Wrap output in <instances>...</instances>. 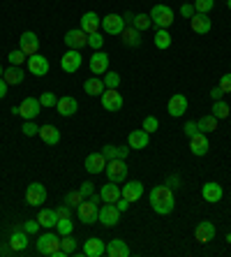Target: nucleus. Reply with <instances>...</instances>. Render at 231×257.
<instances>
[{"label": "nucleus", "instance_id": "obj_7", "mask_svg": "<svg viewBox=\"0 0 231 257\" xmlns=\"http://www.w3.org/2000/svg\"><path fill=\"white\" fill-rule=\"evenodd\" d=\"M97 220H100L104 227H113V225H118V220H120L118 206H116V204L104 202V206H102L100 213H97Z\"/></svg>", "mask_w": 231, "mask_h": 257}, {"label": "nucleus", "instance_id": "obj_26", "mask_svg": "<svg viewBox=\"0 0 231 257\" xmlns=\"http://www.w3.org/2000/svg\"><path fill=\"white\" fill-rule=\"evenodd\" d=\"M37 137L47 144V146H56V144H60V130L56 125H40Z\"/></svg>", "mask_w": 231, "mask_h": 257}, {"label": "nucleus", "instance_id": "obj_50", "mask_svg": "<svg viewBox=\"0 0 231 257\" xmlns=\"http://www.w3.org/2000/svg\"><path fill=\"white\" fill-rule=\"evenodd\" d=\"M21 130H24V135H26V137H35L37 132H40V125H35L33 120H26V123H24V127H21Z\"/></svg>", "mask_w": 231, "mask_h": 257}, {"label": "nucleus", "instance_id": "obj_49", "mask_svg": "<svg viewBox=\"0 0 231 257\" xmlns=\"http://www.w3.org/2000/svg\"><path fill=\"white\" fill-rule=\"evenodd\" d=\"M79 192L83 195V199H88V197H93V195H95V186H93L90 181H83L81 188H79Z\"/></svg>", "mask_w": 231, "mask_h": 257}, {"label": "nucleus", "instance_id": "obj_15", "mask_svg": "<svg viewBox=\"0 0 231 257\" xmlns=\"http://www.w3.org/2000/svg\"><path fill=\"white\" fill-rule=\"evenodd\" d=\"M201 197L206 199L208 204H217V202H222V197H224V190H222L219 183L208 181V183H203L201 186Z\"/></svg>", "mask_w": 231, "mask_h": 257}, {"label": "nucleus", "instance_id": "obj_59", "mask_svg": "<svg viewBox=\"0 0 231 257\" xmlns=\"http://www.w3.org/2000/svg\"><path fill=\"white\" fill-rule=\"evenodd\" d=\"M7 88H10V86H7V81L3 77H0V100H3V97L7 95Z\"/></svg>", "mask_w": 231, "mask_h": 257}, {"label": "nucleus", "instance_id": "obj_38", "mask_svg": "<svg viewBox=\"0 0 231 257\" xmlns=\"http://www.w3.org/2000/svg\"><path fill=\"white\" fill-rule=\"evenodd\" d=\"M130 26H134L139 33H143V30H148L153 26V19H150V14H134Z\"/></svg>", "mask_w": 231, "mask_h": 257}, {"label": "nucleus", "instance_id": "obj_28", "mask_svg": "<svg viewBox=\"0 0 231 257\" xmlns=\"http://www.w3.org/2000/svg\"><path fill=\"white\" fill-rule=\"evenodd\" d=\"M190 28L194 30L196 35H206L208 30L213 28V24H210V19H208V14H199V12H196L194 17L190 19Z\"/></svg>", "mask_w": 231, "mask_h": 257}, {"label": "nucleus", "instance_id": "obj_39", "mask_svg": "<svg viewBox=\"0 0 231 257\" xmlns=\"http://www.w3.org/2000/svg\"><path fill=\"white\" fill-rule=\"evenodd\" d=\"M60 248H63V252H65V257H67V255H74V252L79 250V243L72 234H67V236H60Z\"/></svg>", "mask_w": 231, "mask_h": 257}, {"label": "nucleus", "instance_id": "obj_47", "mask_svg": "<svg viewBox=\"0 0 231 257\" xmlns=\"http://www.w3.org/2000/svg\"><path fill=\"white\" fill-rule=\"evenodd\" d=\"M88 47L95 49V51H100V49L104 47V37L100 35V30H97V33H93V35H88Z\"/></svg>", "mask_w": 231, "mask_h": 257}, {"label": "nucleus", "instance_id": "obj_20", "mask_svg": "<svg viewBox=\"0 0 231 257\" xmlns=\"http://www.w3.org/2000/svg\"><path fill=\"white\" fill-rule=\"evenodd\" d=\"M215 225L210 220H203V222H199L196 225V229H194V239L199 241V243H210V241L215 239Z\"/></svg>", "mask_w": 231, "mask_h": 257}, {"label": "nucleus", "instance_id": "obj_14", "mask_svg": "<svg viewBox=\"0 0 231 257\" xmlns=\"http://www.w3.org/2000/svg\"><path fill=\"white\" fill-rule=\"evenodd\" d=\"M49 60L44 58L42 54H33V56H28V70H30V74H35V77H47L49 74Z\"/></svg>", "mask_w": 231, "mask_h": 257}, {"label": "nucleus", "instance_id": "obj_8", "mask_svg": "<svg viewBox=\"0 0 231 257\" xmlns=\"http://www.w3.org/2000/svg\"><path fill=\"white\" fill-rule=\"evenodd\" d=\"M40 111H42L40 97H26V100L19 104V116H24V120H35Z\"/></svg>", "mask_w": 231, "mask_h": 257}, {"label": "nucleus", "instance_id": "obj_53", "mask_svg": "<svg viewBox=\"0 0 231 257\" xmlns=\"http://www.w3.org/2000/svg\"><path fill=\"white\" fill-rule=\"evenodd\" d=\"M40 227H42V225H40L37 220H26V222H24V229H26L28 234H37V232H40Z\"/></svg>", "mask_w": 231, "mask_h": 257}, {"label": "nucleus", "instance_id": "obj_34", "mask_svg": "<svg viewBox=\"0 0 231 257\" xmlns=\"http://www.w3.org/2000/svg\"><path fill=\"white\" fill-rule=\"evenodd\" d=\"M83 90H86L88 95L97 97V95H102V93L107 90V86H104V81H102L100 77H90V79H86V81H83Z\"/></svg>", "mask_w": 231, "mask_h": 257}, {"label": "nucleus", "instance_id": "obj_60", "mask_svg": "<svg viewBox=\"0 0 231 257\" xmlns=\"http://www.w3.org/2000/svg\"><path fill=\"white\" fill-rule=\"evenodd\" d=\"M226 7H229V10H231V0H226Z\"/></svg>", "mask_w": 231, "mask_h": 257}, {"label": "nucleus", "instance_id": "obj_23", "mask_svg": "<svg viewBox=\"0 0 231 257\" xmlns=\"http://www.w3.org/2000/svg\"><path fill=\"white\" fill-rule=\"evenodd\" d=\"M90 72H93V74H104V72L109 70V56L104 54V51H95V54L90 56Z\"/></svg>", "mask_w": 231, "mask_h": 257}, {"label": "nucleus", "instance_id": "obj_37", "mask_svg": "<svg viewBox=\"0 0 231 257\" xmlns=\"http://www.w3.org/2000/svg\"><path fill=\"white\" fill-rule=\"evenodd\" d=\"M210 114H213L217 120H219V118H229L231 109H229V104H226L224 100H215L213 107H210Z\"/></svg>", "mask_w": 231, "mask_h": 257}, {"label": "nucleus", "instance_id": "obj_17", "mask_svg": "<svg viewBox=\"0 0 231 257\" xmlns=\"http://www.w3.org/2000/svg\"><path fill=\"white\" fill-rule=\"evenodd\" d=\"M28 236L30 234L26 232L24 227H14L12 234H10V248H12L14 252H24L26 248H28Z\"/></svg>", "mask_w": 231, "mask_h": 257}, {"label": "nucleus", "instance_id": "obj_12", "mask_svg": "<svg viewBox=\"0 0 231 257\" xmlns=\"http://www.w3.org/2000/svg\"><path fill=\"white\" fill-rule=\"evenodd\" d=\"M65 44L67 49H77V51H81L83 47H88V35L83 33L81 28H74V30H67L65 33Z\"/></svg>", "mask_w": 231, "mask_h": 257}, {"label": "nucleus", "instance_id": "obj_52", "mask_svg": "<svg viewBox=\"0 0 231 257\" xmlns=\"http://www.w3.org/2000/svg\"><path fill=\"white\" fill-rule=\"evenodd\" d=\"M219 88H222V93H224V95H226V93H231V72H229V74H222V79H219Z\"/></svg>", "mask_w": 231, "mask_h": 257}, {"label": "nucleus", "instance_id": "obj_41", "mask_svg": "<svg viewBox=\"0 0 231 257\" xmlns=\"http://www.w3.org/2000/svg\"><path fill=\"white\" fill-rule=\"evenodd\" d=\"M56 229H58L60 236H67V234L74 232V222H72V218H58V222H56Z\"/></svg>", "mask_w": 231, "mask_h": 257}, {"label": "nucleus", "instance_id": "obj_18", "mask_svg": "<svg viewBox=\"0 0 231 257\" xmlns=\"http://www.w3.org/2000/svg\"><path fill=\"white\" fill-rule=\"evenodd\" d=\"M208 149H210V144H208V135L206 132H196L194 137H190V151L192 156L201 158L208 153Z\"/></svg>", "mask_w": 231, "mask_h": 257}, {"label": "nucleus", "instance_id": "obj_61", "mask_svg": "<svg viewBox=\"0 0 231 257\" xmlns=\"http://www.w3.org/2000/svg\"><path fill=\"white\" fill-rule=\"evenodd\" d=\"M3 74H5V70H3V67H0V77H3Z\"/></svg>", "mask_w": 231, "mask_h": 257}, {"label": "nucleus", "instance_id": "obj_22", "mask_svg": "<svg viewBox=\"0 0 231 257\" xmlns=\"http://www.w3.org/2000/svg\"><path fill=\"white\" fill-rule=\"evenodd\" d=\"M120 192H123V197L127 199V202L134 204V202H139V199L143 197V183L141 181H130L127 186L120 188Z\"/></svg>", "mask_w": 231, "mask_h": 257}, {"label": "nucleus", "instance_id": "obj_42", "mask_svg": "<svg viewBox=\"0 0 231 257\" xmlns=\"http://www.w3.org/2000/svg\"><path fill=\"white\" fill-rule=\"evenodd\" d=\"M102 81H104V86H107V88H118V86H120V74H118V72H109L107 70Z\"/></svg>", "mask_w": 231, "mask_h": 257}, {"label": "nucleus", "instance_id": "obj_16", "mask_svg": "<svg viewBox=\"0 0 231 257\" xmlns=\"http://www.w3.org/2000/svg\"><path fill=\"white\" fill-rule=\"evenodd\" d=\"M187 107H190V102H187V97H185L183 93H176V95H171L169 104H166V109H169V114H171L173 118H180V116L187 111Z\"/></svg>", "mask_w": 231, "mask_h": 257}, {"label": "nucleus", "instance_id": "obj_29", "mask_svg": "<svg viewBox=\"0 0 231 257\" xmlns=\"http://www.w3.org/2000/svg\"><path fill=\"white\" fill-rule=\"evenodd\" d=\"M100 197H102V202L116 204L120 197H123V192H120L118 183H113V181H109L107 186H102V190H100Z\"/></svg>", "mask_w": 231, "mask_h": 257}, {"label": "nucleus", "instance_id": "obj_45", "mask_svg": "<svg viewBox=\"0 0 231 257\" xmlns=\"http://www.w3.org/2000/svg\"><path fill=\"white\" fill-rule=\"evenodd\" d=\"M215 7V0H194V10L199 14H208Z\"/></svg>", "mask_w": 231, "mask_h": 257}, {"label": "nucleus", "instance_id": "obj_54", "mask_svg": "<svg viewBox=\"0 0 231 257\" xmlns=\"http://www.w3.org/2000/svg\"><path fill=\"white\" fill-rule=\"evenodd\" d=\"M56 213H58V218H72V206H67V204L63 202L58 209H56Z\"/></svg>", "mask_w": 231, "mask_h": 257}, {"label": "nucleus", "instance_id": "obj_11", "mask_svg": "<svg viewBox=\"0 0 231 257\" xmlns=\"http://www.w3.org/2000/svg\"><path fill=\"white\" fill-rule=\"evenodd\" d=\"M125 19L120 17V14H107V17H102V28H104V33H109V35H120L125 30Z\"/></svg>", "mask_w": 231, "mask_h": 257}, {"label": "nucleus", "instance_id": "obj_1", "mask_svg": "<svg viewBox=\"0 0 231 257\" xmlns=\"http://www.w3.org/2000/svg\"><path fill=\"white\" fill-rule=\"evenodd\" d=\"M150 206L157 215H169L176 206V199H173V190L169 186H155L150 192Z\"/></svg>", "mask_w": 231, "mask_h": 257}, {"label": "nucleus", "instance_id": "obj_24", "mask_svg": "<svg viewBox=\"0 0 231 257\" xmlns=\"http://www.w3.org/2000/svg\"><path fill=\"white\" fill-rule=\"evenodd\" d=\"M100 26H102V17H97L95 12H86L81 17V26H79V28H81L86 35H93V33L100 30Z\"/></svg>", "mask_w": 231, "mask_h": 257}, {"label": "nucleus", "instance_id": "obj_31", "mask_svg": "<svg viewBox=\"0 0 231 257\" xmlns=\"http://www.w3.org/2000/svg\"><path fill=\"white\" fill-rule=\"evenodd\" d=\"M104 158L107 160H125V158L130 156V146H113V144H107L104 149H102Z\"/></svg>", "mask_w": 231, "mask_h": 257}, {"label": "nucleus", "instance_id": "obj_19", "mask_svg": "<svg viewBox=\"0 0 231 257\" xmlns=\"http://www.w3.org/2000/svg\"><path fill=\"white\" fill-rule=\"evenodd\" d=\"M107 252V243L100 239V236H90L86 243H83V252L81 255L86 257H102Z\"/></svg>", "mask_w": 231, "mask_h": 257}, {"label": "nucleus", "instance_id": "obj_3", "mask_svg": "<svg viewBox=\"0 0 231 257\" xmlns=\"http://www.w3.org/2000/svg\"><path fill=\"white\" fill-rule=\"evenodd\" d=\"M102 202V197L100 195H93V197H88V199H83L81 204H79V220L83 222V225H95L97 222V213H100V209H97V204Z\"/></svg>", "mask_w": 231, "mask_h": 257}, {"label": "nucleus", "instance_id": "obj_9", "mask_svg": "<svg viewBox=\"0 0 231 257\" xmlns=\"http://www.w3.org/2000/svg\"><path fill=\"white\" fill-rule=\"evenodd\" d=\"M100 97H102V107L107 111H120L123 109V95L118 93V88H107Z\"/></svg>", "mask_w": 231, "mask_h": 257}, {"label": "nucleus", "instance_id": "obj_35", "mask_svg": "<svg viewBox=\"0 0 231 257\" xmlns=\"http://www.w3.org/2000/svg\"><path fill=\"white\" fill-rule=\"evenodd\" d=\"M37 222H40L42 227H56V222H58V213H56L54 209H42L40 213H37Z\"/></svg>", "mask_w": 231, "mask_h": 257}, {"label": "nucleus", "instance_id": "obj_33", "mask_svg": "<svg viewBox=\"0 0 231 257\" xmlns=\"http://www.w3.org/2000/svg\"><path fill=\"white\" fill-rule=\"evenodd\" d=\"M120 40H123L125 47H139L141 44V33L134 26H125V30L120 33Z\"/></svg>", "mask_w": 231, "mask_h": 257}, {"label": "nucleus", "instance_id": "obj_57", "mask_svg": "<svg viewBox=\"0 0 231 257\" xmlns=\"http://www.w3.org/2000/svg\"><path fill=\"white\" fill-rule=\"evenodd\" d=\"M116 206H118V211H120V213H123V211H127V209H130V202H127V199H125V197H120L118 202H116Z\"/></svg>", "mask_w": 231, "mask_h": 257}, {"label": "nucleus", "instance_id": "obj_46", "mask_svg": "<svg viewBox=\"0 0 231 257\" xmlns=\"http://www.w3.org/2000/svg\"><path fill=\"white\" fill-rule=\"evenodd\" d=\"M143 130L148 132V135H153V132H157V127H160V120L155 118V116H146V118H143Z\"/></svg>", "mask_w": 231, "mask_h": 257}, {"label": "nucleus", "instance_id": "obj_32", "mask_svg": "<svg viewBox=\"0 0 231 257\" xmlns=\"http://www.w3.org/2000/svg\"><path fill=\"white\" fill-rule=\"evenodd\" d=\"M24 67L21 65H12V67H7L5 74H3V79L7 81V86H19V84H24Z\"/></svg>", "mask_w": 231, "mask_h": 257}, {"label": "nucleus", "instance_id": "obj_43", "mask_svg": "<svg viewBox=\"0 0 231 257\" xmlns=\"http://www.w3.org/2000/svg\"><path fill=\"white\" fill-rule=\"evenodd\" d=\"M83 202V195L79 190H70L65 195V204L67 206H72V209H79V204Z\"/></svg>", "mask_w": 231, "mask_h": 257}, {"label": "nucleus", "instance_id": "obj_30", "mask_svg": "<svg viewBox=\"0 0 231 257\" xmlns=\"http://www.w3.org/2000/svg\"><path fill=\"white\" fill-rule=\"evenodd\" d=\"M130 245L125 243L123 239H113L107 243V255L109 257H130Z\"/></svg>", "mask_w": 231, "mask_h": 257}, {"label": "nucleus", "instance_id": "obj_6", "mask_svg": "<svg viewBox=\"0 0 231 257\" xmlns=\"http://www.w3.org/2000/svg\"><path fill=\"white\" fill-rule=\"evenodd\" d=\"M81 63H83L81 51H77V49H70V51H67V54H63V58H60V70L67 72V74H74V72H79Z\"/></svg>", "mask_w": 231, "mask_h": 257}, {"label": "nucleus", "instance_id": "obj_25", "mask_svg": "<svg viewBox=\"0 0 231 257\" xmlns=\"http://www.w3.org/2000/svg\"><path fill=\"white\" fill-rule=\"evenodd\" d=\"M56 109H58V114H60V116L70 118V116H74V114L79 111V102L74 100L72 95H65V97H60V100H58Z\"/></svg>", "mask_w": 231, "mask_h": 257}, {"label": "nucleus", "instance_id": "obj_36", "mask_svg": "<svg viewBox=\"0 0 231 257\" xmlns=\"http://www.w3.org/2000/svg\"><path fill=\"white\" fill-rule=\"evenodd\" d=\"M196 125H199V132H206V135H210V132L217 130V118H215L213 114H206V116H201V118L196 120Z\"/></svg>", "mask_w": 231, "mask_h": 257}, {"label": "nucleus", "instance_id": "obj_21", "mask_svg": "<svg viewBox=\"0 0 231 257\" xmlns=\"http://www.w3.org/2000/svg\"><path fill=\"white\" fill-rule=\"evenodd\" d=\"M107 158H104V153H90L88 158H86V172L88 174H102L104 169H107Z\"/></svg>", "mask_w": 231, "mask_h": 257}, {"label": "nucleus", "instance_id": "obj_10", "mask_svg": "<svg viewBox=\"0 0 231 257\" xmlns=\"http://www.w3.org/2000/svg\"><path fill=\"white\" fill-rule=\"evenodd\" d=\"M19 49H21L26 56L40 54V37H37L33 30H26L24 35L19 37Z\"/></svg>", "mask_w": 231, "mask_h": 257}, {"label": "nucleus", "instance_id": "obj_55", "mask_svg": "<svg viewBox=\"0 0 231 257\" xmlns=\"http://www.w3.org/2000/svg\"><path fill=\"white\" fill-rule=\"evenodd\" d=\"M180 14H183L185 19H192L196 14V10H194V5H190V3H185L183 7H180Z\"/></svg>", "mask_w": 231, "mask_h": 257}, {"label": "nucleus", "instance_id": "obj_44", "mask_svg": "<svg viewBox=\"0 0 231 257\" xmlns=\"http://www.w3.org/2000/svg\"><path fill=\"white\" fill-rule=\"evenodd\" d=\"M7 58H10V63H12V65H24L26 60H28V56H26L21 49H14V51H10V54H7Z\"/></svg>", "mask_w": 231, "mask_h": 257}, {"label": "nucleus", "instance_id": "obj_27", "mask_svg": "<svg viewBox=\"0 0 231 257\" xmlns=\"http://www.w3.org/2000/svg\"><path fill=\"white\" fill-rule=\"evenodd\" d=\"M148 139H150V135L141 127V130L130 132V137H127V146H130V149H134V151H141V149H146V146H148Z\"/></svg>", "mask_w": 231, "mask_h": 257}, {"label": "nucleus", "instance_id": "obj_40", "mask_svg": "<svg viewBox=\"0 0 231 257\" xmlns=\"http://www.w3.org/2000/svg\"><path fill=\"white\" fill-rule=\"evenodd\" d=\"M155 47L162 49V51L171 47V35H169V30L166 28H160L157 33H155Z\"/></svg>", "mask_w": 231, "mask_h": 257}, {"label": "nucleus", "instance_id": "obj_56", "mask_svg": "<svg viewBox=\"0 0 231 257\" xmlns=\"http://www.w3.org/2000/svg\"><path fill=\"white\" fill-rule=\"evenodd\" d=\"M166 186L171 188V190H173V188H180V179L173 174V176H169V179H166Z\"/></svg>", "mask_w": 231, "mask_h": 257}, {"label": "nucleus", "instance_id": "obj_13", "mask_svg": "<svg viewBox=\"0 0 231 257\" xmlns=\"http://www.w3.org/2000/svg\"><path fill=\"white\" fill-rule=\"evenodd\" d=\"M26 202L30 206H42V204L47 202V188L42 186V183H30L28 190H26Z\"/></svg>", "mask_w": 231, "mask_h": 257}, {"label": "nucleus", "instance_id": "obj_5", "mask_svg": "<svg viewBox=\"0 0 231 257\" xmlns=\"http://www.w3.org/2000/svg\"><path fill=\"white\" fill-rule=\"evenodd\" d=\"M104 174H107V179L113 181V183H123L127 179V165H125V160H109Z\"/></svg>", "mask_w": 231, "mask_h": 257}, {"label": "nucleus", "instance_id": "obj_2", "mask_svg": "<svg viewBox=\"0 0 231 257\" xmlns=\"http://www.w3.org/2000/svg\"><path fill=\"white\" fill-rule=\"evenodd\" d=\"M37 252L47 257H65L63 248H60V234L47 232L37 239Z\"/></svg>", "mask_w": 231, "mask_h": 257}, {"label": "nucleus", "instance_id": "obj_58", "mask_svg": "<svg viewBox=\"0 0 231 257\" xmlns=\"http://www.w3.org/2000/svg\"><path fill=\"white\" fill-rule=\"evenodd\" d=\"M210 97H213V102H215V100H222V97H224V93H222V88L217 86V88L210 90Z\"/></svg>", "mask_w": 231, "mask_h": 257}, {"label": "nucleus", "instance_id": "obj_48", "mask_svg": "<svg viewBox=\"0 0 231 257\" xmlns=\"http://www.w3.org/2000/svg\"><path fill=\"white\" fill-rule=\"evenodd\" d=\"M40 102H42V107H56V104H58V97H56L54 93H42Z\"/></svg>", "mask_w": 231, "mask_h": 257}, {"label": "nucleus", "instance_id": "obj_51", "mask_svg": "<svg viewBox=\"0 0 231 257\" xmlns=\"http://www.w3.org/2000/svg\"><path fill=\"white\" fill-rule=\"evenodd\" d=\"M183 132H185V137H187V139L194 137L196 132H199V125H196V120H187V123H185V127H183Z\"/></svg>", "mask_w": 231, "mask_h": 257}, {"label": "nucleus", "instance_id": "obj_4", "mask_svg": "<svg viewBox=\"0 0 231 257\" xmlns=\"http://www.w3.org/2000/svg\"><path fill=\"white\" fill-rule=\"evenodd\" d=\"M150 19H153V24L157 28H171L173 24V10L169 5H155L153 12H150Z\"/></svg>", "mask_w": 231, "mask_h": 257}]
</instances>
